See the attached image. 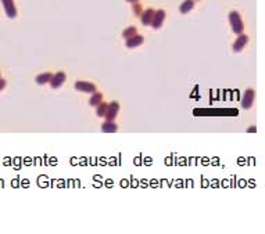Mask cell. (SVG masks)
Here are the masks:
<instances>
[{
	"label": "cell",
	"instance_id": "cell-11",
	"mask_svg": "<svg viewBox=\"0 0 265 234\" xmlns=\"http://www.w3.org/2000/svg\"><path fill=\"white\" fill-rule=\"evenodd\" d=\"M101 101V94H95L92 98H90V104L92 105H99Z\"/></svg>",
	"mask_w": 265,
	"mask_h": 234
},
{
	"label": "cell",
	"instance_id": "cell-9",
	"mask_svg": "<svg viewBox=\"0 0 265 234\" xmlns=\"http://www.w3.org/2000/svg\"><path fill=\"white\" fill-rule=\"evenodd\" d=\"M117 130V125L112 122H106L103 123V132H115Z\"/></svg>",
	"mask_w": 265,
	"mask_h": 234
},
{
	"label": "cell",
	"instance_id": "cell-3",
	"mask_svg": "<svg viewBox=\"0 0 265 234\" xmlns=\"http://www.w3.org/2000/svg\"><path fill=\"white\" fill-rule=\"evenodd\" d=\"M253 98H254V92L251 89H248L247 92H246L244 97H243V101H242V105L244 107V108H250L251 104H253Z\"/></svg>",
	"mask_w": 265,
	"mask_h": 234
},
{
	"label": "cell",
	"instance_id": "cell-5",
	"mask_svg": "<svg viewBox=\"0 0 265 234\" xmlns=\"http://www.w3.org/2000/svg\"><path fill=\"white\" fill-rule=\"evenodd\" d=\"M164 11L162 10H160V11L156 13V17H154V21H153V26L154 28H160L162 24V20H164Z\"/></svg>",
	"mask_w": 265,
	"mask_h": 234
},
{
	"label": "cell",
	"instance_id": "cell-6",
	"mask_svg": "<svg viewBox=\"0 0 265 234\" xmlns=\"http://www.w3.org/2000/svg\"><path fill=\"white\" fill-rule=\"evenodd\" d=\"M142 42H143V38L142 36H135V35H133V38L128 39L126 45H128V47H136V46H139Z\"/></svg>",
	"mask_w": 265,
	"mask_h": 234
},
{
	"label": "cell",
	"instance_id": "cell-4",
	"mask_svg": "<svg viewBox=\"0 0 265 234\" xmlns=\"http://www.w3.org/2000/svg\"><path fill=\"white\" fill-rule=\"evenodd\" d=\"M118 108H120V107H118V103H111L110 104V107H108V111H107V118H108V119H112V118L115 117V115H117V112H118Z\"/></svg>",
	"mask_w": 265,
	"mask_h": 234
},
{
	"label": "cell",
	"instance_id": "cell-14",
	"mask_svg": "<svg viewBox=\"0 0 265 234\" xmlns=\"http://www.w3.org/2000/svg\"><path fill=\"white\" fill-rule=\"evenodd\" d=\"M49 78H50V73H46V75H40L39 78H38V82L39 83H43V82H47Z\"/></svg>",
	"mask_w": 265,
	"mask_h": 234
},
{
	"label": "cell",
	"instance_id": "cell-12",
	"mask_svg": "<svg viewBox=\"0 0 265 234\" xmlns=\"http://www.w3.org/2000/svg\"><path fill=\"white\" fill-rule=\"evenodd\" d=\"M106 111H107V105L106 104H100V107L97 108V115L103 117V115H106Z\"/></svg>",
	"mask_w": 265,
	"mask_h": 234
},
{
	"label": "cell",
	"instance_id": "cell-1",
	"mask_svg": "<svg viewBox=\"0 0 265 234\" xmlns=\"http://www.w3.org/2000/svg\"><path fill=\"white\" fill-rule=\"evenodd\" d=\"M229 18H230V22H232V28H233V31L236 32V34H240L243 29V24H242V20H240L239 14H237L236 11H232L230 15H229Z\"/></svg>",
	"mask_w": 265,
	"mask_h": 234
},
{
	"label": "cell",
	"instance_id": "cell-17",
	"mask_svg": "<svg viewBox=\"0 0 265 234\" xmlns=\"http://www.w3.org/2000/svg\"><path fill=\"white\" fill-rule=\"evenodd\" d=\"M128 2H135V0H128Z\"/></svg>",
	"mask_w": 265,
	"mask_h": 234
},
{
	"label": "cell",
	"instance_id": "cell-8",
	"mask_svg": "<svg viewBox=\"0 0 265 234\" xmlns=\"http://www.w3.org/2000/svg\"><path fill=\"white\" fill-rule=\"evenodd\" d=\"M64 73H57L56 76H54V79H53V82H51V85H53V87H59L60 85L64 82Z\"/></svg>",
	"mask_w": 265,
	"mask_h": 234
},
{
	"label": "cell",
	"instance_id": "cell-7",
	"mask_svg": "<svg viewBox=\"0 0 265 234\" xmlns=\"http://www.w3.org/2000/svg\"><path fill=\"white\" fill-rule=\"evenodd\" d=\"M246 42H247V36H246V35H242V36H240L239 39H237V42L234 43L233 49H234V50H236V51L242 50V49H243V46L246 45Z\"/></svg>",
	"mask_w": 265,
	"mask_h": 234
},
{
	"label": "cell",
	"instance_id": "cell-10",
	"mask_svg": "<svg viewBox=\"0 0 265 234\" xmlns=\"http://www.w3.org/2000/svg\"><path fill=\"white\" fill-rule=\"evenodd\" d=\"M193 7V2L192 0H185V3L181 6V13H187L190 9Z\"/></svg>",
	"mask_w": 265,
	"mask_h": 234
},
{
	"label": "cell",
	"instance_id": "cell-2",
	"mask_svg": "<svg viewBox=\"0 0 265 234\" xmlns=\"http://www.w3.org/2000/svg\"><path fill=\"white\" fill-rule=\"evenodd\" d=\"M75 87L78 90H81V92H86V93H93L96 90V87H95V85H92V83H86V82H76L75 83Z\"/></svg>",
	"mask_w": 265,
	"mask_h": 234
},
{
	"label": "cell",
	"instance_id": "cell-16",
	"mask_svg": "<svg viewBox=\"0 0 265 234\" xmlns=\"http://www.w3.org/2000/svg\"><path fill=\"white\" fill-rule=\"evenodd\" d=\"M248 132H255V128H254V126H253V128H250V129H248Z\"/></svg>",
	"mask_w": 265,
	"mask_h": 234
},
{
	"label": "cell",
	"instance_id": "cell-13",
	"mask_svg": "<svg viewBox=\"0 0 265 234\" xmlns=\"http://www.w3.org/2000/svg\"><path fill=\"white\" fill-rule=\"evenodd\" d=\"M151 15H153V11L151 10H149V11H146V15H143V22L145 24H147V22H150V18H151Z\"/></svg>",
	"mask_w": 265,
	"mask_h": 234
},
{
	"label": "cell",
	"instance_id": "cell-15",
	"mask_svg": "<svg viewBox=\"0 0 265 234\" xmlns=\"http://www.w3.org/2000/svg\"><path fill=\"white\" fill-rule=\"evenodd\" d=\"M135 32H136V29L135 28H129V29H126V31L124 32V35H125V36H132Z\"/></svg>",
	"mask_w": 265,
	"mask_h": 234
}]
</instances>
